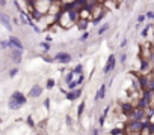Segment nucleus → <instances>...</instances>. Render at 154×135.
<instances>
[{"instance_id": "nucleus-1", "label": "nucleus", "mask_w": 154, "mask_h": 135, "mask_svg": "<svg viewBox=\"0 0 154 135\" xmlns=\"http://www.w3.org/2000/svg\"><path fill=\"white\" fill-rule=\"evenodd\" d=\"M79 21V11L71 9L70 6H65L62 9V12L57 15V24L61 26L62 30H68L73 26H76V23Z\"/></svg>"}, {"instance_id": "nucleus-2", "label": "nucleus", "mask_w": 154, "mask_h": 135, "mask_svg": "<svg viewBox=\"0 0 154 135\" xmlns=\"http://www.w3.org/2000/svg\"><path fill=\"white\" fill-rule=\"evenodd\" d=\"M33 9L41 12L42 15H45V14H49V8L51 5V0H33Z\"/></svg>"}, {"instance_id": "nucleus-3", "label": "nucleus", "mask_w": 154, "mask_h": 135, "mask_svg": "<svg viewBox=\"0 0 154 135\" xmlns=\"http://www.w3.org/2000/svg\"><path fill=\"white\" fill-rule=\"evenodd\" d=\"M53 59H55V62L57 63H61V65H68L73 62V56L70 53H66V51H59L56 53L55 56H53Z\"/></svg>"}, {"instance_id": "nucleus-4", "label": "nucleus", "mask_w": 154, "mask_h": 135, "mask_svg": "<svg viewBox=\"0 0 154 135\" xmlns=\"http://www.w3.org/2000/svg\"><path fill=\"white\" fill-rule=\"evenodd\" d=\"M115 68H116V56L115 54H110V56L107 57V60H106L103 74L104 75H109V74H112L113 71H115Z\"/></svg>"}, {"instance_id": "nucleus-5", "label": "nucleus", "mask_w": 154, "mask_h": 135, "mask_svg": "<svg viewBox=\"0 0 154 135\" xmlns=\"http://www.w3.org/2000/svg\"><path fill=\"white\" fill-rule=\"evenodd\" d=\"M0 24H2L3 27L8 32H14V26H12V20L11 17L8 15V14H5V12H0Z\"/></svg>"}, {"instance_id": "nucleus-6", "label": "nucleus", "mask_w": 154, "mask_h": 135, "mask_svg": "<svg viewBox=\"0 0 154 135\" xmlns=\"http://www.w3.org/2000/svg\"><path fill=\"white\" fill-rule=\"evenodd\" d=\"M11 99L14 101V102H17L20 107H23V105L27 104V96H24V93L18 92V90L12 92V95H11Z\"/></svg>"}, {"instance_id": "nucleus-7", "label": "nucleus", "mask_w": 154, "mask_h": 135, "mask_svg": "<svg viewBox=\"0 0 154 135\" xmlns=\"http://www.w3.org/2000/svg\"><path fill=\"white\" fill-rule=\"evenodd\" d=\"M64 8H65V6H64V3L61 2V0H57V2H51L50 8H49V14H50V15L57 17L59 14L62 12V9H64Z\"/></svg>"}, {"instance_id": "nucleus-8", "label": "nucleus", "mask_w": 154, "mask_h": 135, "mask_svg": "<svg viewBox=\"0 0 154 135\" xmlns=\"http://www.w3.org/2000/svg\"><path fill=\"white\" fill-rule=\"evenodd\" d=\"M42 92H44L42 86H39V84H33V86L30 87V90H29V95H27V96H29V98H32V99H38V98L42 95Z\"/></svg>"}, {"instance_id": "nucleus-9", "label": "nucleus", "mask_w": 154, "mask_h": 135, "mask_svg": "<svg viewBox=\"0 0 154 135\" xmlns=\"http://www.w3.org/2000/svg\"><path fill=\"white\" fill-rule=\"evenodd\" d=\"M9 57L12 59V62H14V63L20 65V63H21V60H23V51L21 50H17V48H11Z\"/></svg>"}, {"instance_id": "nucleus-10", "label": "nucleus", "mask_w": 154, "mask_h": 135, "mask_svg": "<svg viewBox=\"0 0 154 135\" xmlns=\"http://www.w3.org/2000/svg\"><path fill=\"white\" fill-rule=\"evenodd\" d=\"M80 96H82V89H80V87H77L74 90H68L65 95V98L68 101H77Z\"/></svg>"}, {"instance_id": "nucleus-11", "label": "nucleus", "mask_w": 154, "mask_h": 135, "mask_svg": "<svg viewBox=\"0 0 154 135\" xmlns=\"http://www.w3.org/2000/svg\"><path fill=\"white\" fill-rule=\"evenodd\" d=\"M8 39H9V42H11V48H17V50H21V51L24 50V45H23L21 41H20L18 36L12 35V36H9Z\"/></svg>"}, {"instance_id": "nucleus-12", "label": "nucleus", "mask_w": 154, "mask_h": 135, "mask_svg": "<svg viewBox=\"0 0 154 135\" xmlns=\"http://www.w3.org/2000/svg\"><path fill=\"white\" fill-rule=\"evenodd\" d=\"M79 20H88V21H91V8L88 5L83 6V8L79 11Z\"/></svg>"}, {"instance_id": "nucleus-13", "label": "nucleus", "mask_w": 154, "mask_h": 135, "mask_svg": "<svg viewBox=\"0 0 154 135\" xmlns=\"http://www.w3.org/2000/svg\"><path fill=\"white\" fill-rule=\"evenodd\" d=\"M106 90H107V86H106V83H104V84L100 86V89H98L97 93H95V102H98V101H103V99L106 98Z\"/></svg>"}, {"instance_id": "nucleus-14", "label": "nucleus", "mask_w": 154, "mask_h": 135, "mask_svg": "<svg viewBox=\"0 0 154 135\" xmlns=\"http://www.w3.org/2000/svg\"><path fill=\"white\" fill-rule=\"evenodd\" d=\"M89 23H91V21H88V20H79V21L76 23V26H77V29H79V30L85 32V30H88Z\"/></svg>"}, {"instance_id": "nucleus-15", "label": "nucleus", "mask_w": 154, "mask_h": 135, "mask_svg": "<svg viewBox=\"0 0 154 135\" xmlns=\"http://www.w3.org/2000/svg\"><path fill=\"white\" fill-rule=\"evenodd\" d=\"M109 29H110V24H107V23L103 24V26H100L98 29H97V36H103V35H104V33L107 32Z\"/></svg>"}, {"instance_id": "nucleus-16", "label": "nucleus", "mask_w": 154, "mask_h": 135, "mask_svg": "<svg viewBox=\"0 0 154 135\" xmlns=\"http://www.w3.org/2000/svg\"><path fill=\"white\" fill-rule=\"evenodd\" d=\"M0 50H2V51L11 50V42H9V39H0Z\"/></svg>"}, {"instance_id": "nucleus-17", "label": "nucleus", "mask_w": 154, "mask_h": 135, "mask_svg": "<svg viewBox=\"0 0 154 135\" xmlns=\"http://www.w3.org/2000/svg\"><path fill=\"white\" fill-rule=\"evenodd\" d=\"M74 78H76V75H74V72H73V69H71V71H68V72L65 74V77H64V81H65V84H68L70 81H73Z\"/></svg>"}, {"instance_id": "nucleus-18", "label": "nucleus", "mask_w": 154, "mask_h": 135, "mask_svg": "<svg viewBox=\"0 0 154 135\" xmlns=\"http://www.w3.org/2000/svg\"><path fill=\"white\" fill-rule=\"evenodd\" d=\"M73 72H74L76 77H77V75H82V74H83V65H82V63H77L74 68H73Z\"/></svg>"}, {"instance_id": "nucleus-19", "label": "nucleus", "mask_w": 154, "mask_h": 135, "mask_svg": "<svg viewBox=\"0 0 154 135\" xmlns=\"http://www.w3.org/2000/svg\"><path fill=\"white\" fill-rule=\"evenodd\" d=\"M89 38H91V33L88 30H85V32H82V35L79 36V42H86V41H89Z\"/></svg>"}, {"instance_id": "nucleus-20", "label": "nucleus", "mask_w": 154, "mask_h": 135, "mask_svg": "<svg viewBox=\"0 0 154 135\" xmlns=\"http://www.w3.org/2000/svg\"><path fill=\"white\" fill-rule=\"evenodd\" d=\"M8 108H9V110H12V111H17V110H20L21 107H20L17 102H14V101L9 98V101H8Z\"/></svg>"}, {"instance_id": "nucleus-21", "label": "nucleus", "mask_w": 154, "mask_h": 135, "mask_svg": "<svg viewBox=\"0 0 154 135\" xmlns=\"http://www.w3.org/2000/svg\"><path fill=\"white\" fill-rule=\"evenodd\" d=\"M83 111H85V101H82V102H80V105L77 107V119H82Z\"/></svg>"}, {"instance_id": "nucleus-22", "label": "nucleus", "mask_w": 154, "mask_h": 135, "mask_svg": "<svg viewBox=\"0 0 154 135\" xmlns=\"http://www.w3.org/2000/svg\"><path fill=\"white\" fill-rule=\"evenodd\" d=\"M151 27H153V24H146L144 29H142V32H140V36H142V38H146V36H148V33H150V30H151Z\"/></svg>"}, {"instance_id": "nucleus-23", "label": "nucleus", "mask_w": 154, "mask_h": 135, "mask_svg": "<svg viewBox=\"0 0 154 135\" xmlns=\"http://www.w3.org/2000/svg\"><path fill=\"white\" fill-rule=\"evenodd\" d=\"M39 47L44 50V53H49L50 50H51V45H50V42H45V41H42V42H39Z\"/></svg>"}, {"instance_id": "nucleus-24", "label": "nucleus", "mask_w": 154, "mask_h": 135, "mask_svg": "<svg viewBox=\"0 0 154 135\" xmlns=\"http://www.w3.org/2000/svg\"><path fill=\"white\" fill-rule=\"evenodd\" d=\"M145 20H146L145 14H140V15H138V20H136V21H138V24H136V27H138V29H139V27L144 24V21H145Z\"/></svg>"}, {"instance_id": "nucleus-25", "label": "nucleus", "mask_w": 154, "mask_h": 135, "mask_svg": "<svg viewBox=\"0 0 154 135\" xmlns=\"http://www.w3.org/2000/svg\"><path fill=\"white\" fill-rule=\"evenodd\" d=\"M55 86H56V81L53 80V78H49V80H47V83H45V87H47V89H49V90H51V89H53V87H55Z\"/></svg>"}, {"instance_id": "nucleus-26", "label": "nucleus", "mask_w": 154, "mask_h": 135, "mask_svg": "<svg viewBox=\"0 0 154 135\" xmlns=\"http://www.w3.org/2000/svg\"><path fill=\"white\" fill-rule=\"evenodd\" d=\"M17 74H18V68H11L8 75H9V78H14V77H17Z\"/></svg>"}, {"instance_id": "nucleus-27", "label": "nucleus", "mask_w": 154, "mask_h": 135, "mask_svg": "<svg viewBox=\"0 0 154 135\" xmlns=\"http://www.w3.org/2000/svg\"><path fill=\"white\" fill-rule=\"evenodd\" d=\"M26 123H27V126H29V128H36V123H35V120H33V117H32V116H29V117H27Z\"/></svg>"}, {"instance_id": "nucleus-28", "label": "nucleus", "mask_w": 154, "mask_h": 135, "mask_svg": "<svg viewBox=\"0 0 154 135\" xmlns=\"http://www.w3.org/2000/svg\"><path fill=\"white\" fill-rule=\"evenodd\" d=\"M119 62H121V65H124V63L127 62V54H125V51H123L121 54H119Z\"/></svg>"}, {"instance_id": "nucleus-29", "label": "nucleus", "mask_w": 154, "mask_h": 135, "mask_svg": "<svg viewBox=\"0 0 154 135\" xmlns=\"http://www.w3.org/2000/svg\"><path fill=\"white\" fill-rule=\"evenodd\" d=\"M42 59H44L45 63H55V59H53L51 56H42Z\"/></svg>"}, {"instance_id": "nucleus-30", "label": "nucleus", "mask_w": 154, "mask_h": 135, "mask_svg": "<svg viewBox=\"0 0 154 135\" xmlns=\"http://www.w3.org/2000/svg\"><path fill=\"white\" fill-rule=\"evenodd\" d=\"M145 17L148 20H154V11H146L145 12Z\"/></svg>"}, {"instance_id": "nucleus-31", "label": "nucleus", "mask_w": 154, "mask_h": 135, "mask_svg": "<svg viewBox=\"0 0 154 135\" xmlns=\"http://www.w3.org/2000/svg\"><path fill=\"white\" fill-rule=\"evenodd\" d=\"M44 41H45V42H51V41H53V36L50 35V33H47V35H45V39H44Z\"/></svg>"}, {"instance_id": "nucleus-32", "label": "nucleus", "mask_w": 154, "mask_h": 135, "mask_svg": "<svg viewBox=\"0 0 154 135\" xmlns=\"http://www.w3.org/2000/svg\"><path fill=\"white\" fill-rule=\"evenodd\" d=\"M61 2L64 3V6H70L73 2H74V0H61Z\"/></svg>"}, {"instance_id": "nucleus-33", "label": "nucleus", "mask_w": 154, "mask_h": 135, "mask_svg": "<svg viewBox=\"0 0 154 135\" xmlns=\"http://www.w3.org/2000/svg\"><path fill=\"white\" fill-rule=\"evenodd\" d=\"M125 45H127V39L124 38V39L121 41V44H119V48H125Z\"/></svg>"}, {"instance_id": "nucleus-34", "label": "nucleus", "mask_w": 154, "mask_h": 135, "mask_svg": "<svg viewBox=\"0 0 154 135\" xmlns=\"http://www.w3.org/2000/svg\"><path fill=\"white\" fill-rule=\"evenodd\" d=\"M44 107L47 108V110L50 108V99H45V101H44Z\"/></svg>"}, {"instance_id": "nucleus-35", "label": "nucleus", "mask_w": 154, "mask_h": 135, "mask_svg": "<svg viewBox=\"0 0 154 135\" xmlns=\"http://www.w3.org/2000/svg\"><path fill=\"white\" fill-rule=\"evenodd\" d=\"M66 125H68V126H71V125H73V120H71V117H70V116H66Z\"/></svg>"}, {"instance_id": "nucleus-36", "label": "nucleus", "mask_w": 154, "mask_h": 135, "mask_svg": "<svg viewBox=\"0 0 154 135\" xmlns=\"http://www.w3.org/2000/svg\"><path fill=\"white\" fill-rule=\"evenodd\" d=\"M6 3H8V2H6V0H0V6H2V8H5V6H6Z\"/></svg>"}, {"instance_id": "nucleus-37", "label": "nucleus", "mask_w": 154, "mask_h": 135, "mask_svg": "<svg viewBox=\"0 0 154 135\" xmlns=\"http://www.w3.org/2000/svg\"><path fill=\"white\" fill-rule=\"evenodd\" d=\"M92 135H100V131L97 129V128H95V129H94V131H92Z\"/></svg>"}, {"instance_id": "nucleus-38", "label": "nucleus", "mask_w": 154, "mask_h": 135, "mask_svg": "<svg viewBox=\"0 0 154 135\" xmlns=\"http://www.w3.org/2000/svg\"><path fill=\"white\" fill-rule=\"evenodd\" d=\"M51 2H57V0H51Z\"/></svg>"}, {"instance_id": "nucleus-39", "label": "nucleus", "mask_w": 154, "mask_h": 135, "mask_svg": "<svg viewBox=\"0 0 154 135\" xmlns=\"http://www.w3.org/2000/svg\"><path fill=\"white\" fill-rule=\"evenodd\" d=\"M0 122H2V120H0Z\"/></svg>"}]
</instances>
